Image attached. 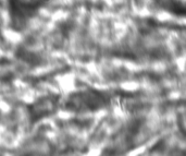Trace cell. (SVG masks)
Listing matches in <instances>:
<instances>
[{
  "instance_id": "cell-1",
  "label": "cell",
  "mask_w": 186,
  "mask_h": 156,
  "mask_svg": "<svg viewBox=\"0 0 186 156\" xmlns=\"http://www.w3.org/2000/svg\"><path fill=\"white\" fill-rule=\"evenodd\" d=\"M47 1L48 0H9V14L14 26H23Z\"/></svg>"
}]
</instances>
